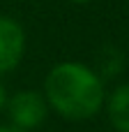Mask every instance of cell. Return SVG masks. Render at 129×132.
Masks as SVG:
<instances>
[{"label": "cell", "instance_id": "6da1fadb", "mask_svg": "<svg viewBox=\"0 0 129 132\" xmlns=\"http://www.w3.org/2000/svg\"><path fill=\"white\" fill-rule=\"evenodd\" d=\"M46 102L69 121H83L95 116L104 104L102 79L81 63L55 65L44 84Z\"/></svg>", "mask_w": 129, "mask_h": 132}, {"label": "cell", "instance_id": "7a4b0ae2", "mask_svg": "<svg viewBox=\"0 0 129 132\" xmlns=\"http://www.w3.org/2000/svg\"><path fill=\"white\" fill-rule=\"evenodd\" d=\"M7 111H9V118H12L14 128L30 130V128H37L46 118L48 102H46L44 95H39L35 90H21L7 102Z\"/></svg>", "mask_w": 129, "mask_h": 132}, {"label": "cell", "instance_id": "3957f363", "mask_svg": "<svg viewBox=\"0 0 129 132\" xmlns=\"http://www.w3.org/2000/svg\"><path fill=\"white\" fill-rule=\"evenodd\" d=\"M23 49H25L23 28L9 16H0V74L12 72L21 63Z\"/></svg>", "mask_w": 129, "mask_h": 132}, {"label": "cell", "instance_id": "277c9868", "mask_svg": "<svg viewBox=\"0 0 129 132\" xmlns=\"http://www.w3.org/2000/svg\"><path fill=\"white\" fill-rule=\"evenodd\" d=\"M108 121L120 132H129V84L120 86L108 100Z\"/></svg>", "mask_w": 129, "mask_h": 132}, {"label": "cell", "instance_id": "5b68a950", "mask_svg": "<svg viewBox=\"0 0 129 132\" xmlns=\"http://www.w3.org/2000/svg\"><path fill=\"white\" fill-rule=\"evenodd\" d=\"M0 132H23V130H18V128H0Z\"/></svg>", "mask_w": 129, "mask_h": 132}, {"label": "cell", "instance_id": "8992f818", "mask_svg": "<svg viewBox=\"0 0 129 132\" xmlns=\"http://www.w3.org/2000/svg\"><path fill=\"white\" fill-rule=\"evenodd\" d=\"M2 107H5V90L0 88V109H2Z\"/></svg>", "mask_w": 129, "mask_h": 132}, {"label": "cell", "instance_id": "52a82bcc", "mask_svg": "<svg viewBox=\"0 0 129 132\" xmlns=\"http://www.w3.org/2000/svg\"><path fill=\"white\" fill-rule=\"evenodd\" d=\"M72 2H90V0H72Z\"/></svg>", "mask_w": 129, "mask_h": 132}]
</instances>
